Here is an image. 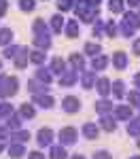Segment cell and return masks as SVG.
Wrapping results in <instances>:
<instances>
[{
  "label": "cell",
  "mask_w": 140,
  "mask_h": 159,
  "mask_svg": "<svg viewBox=\"0 0 140 159\" xmlns=\"http://www.w3.org/2000/svg\"><path fill=\"white\" fill-rule=\"evenodd\" d=\"M17 79L9 76V74H0V96L7 98V96H15L17 93Z\"/></svg>",
  "instance_id": "1"
},
{
  "label": "cell",
  "mask_w": 140,
  "mask_h": 159,
  "mask_svg": "<svg viewBox=\"0 0 140 159\" xmlns=\"http://www.w3.org/2000/svg\"><path fill=\"white\" fill-rule=\"evenodd\" d=\"M138 28H140V17L134 15V13H127L125 19H123V24H121V32H123L125 36H132Z\"/></svg>",
  "instance_id": "2"
},
{
  "label": "cell",
  "mask_w": 140,
  "mask_h": 159,
  "mask_svg": "<svg viewBox=\"0 0 140 159\" xmlns=\"http://www.w3.org/2000/svg\"><path fill=\"white\" fill-rule=\"evenodd\" d=\"M36 142H38V147H51V142H53V129L40 127L36 134Z\"/></svg>",
  "instance_id": "3"
},
{
  "label": "cell",
  "mask_w": 140,
  "mask_h": 159,
  "mask_svg": "<svg viewBox=\"0 0 140 159\" xmlns=\"http://www.w3.org/2000/svg\"><path fill=\"white\" fill-rule=\"evenodd\" d=\"M75 140H76V129L75 127H64V129H60V142H62V147L75 144Z\"/></svg>",
  "instance_id": "4"
},
{
  "label": "cell",
  "mask_w": 140,
  "mask_h": 159,
  "mask_svg": "<svg viewBox=\"0 0 140 159\" xmlns=\"http://www.w3.org/2000/svg\"><path fill=\"white\" fill-rule=\"evenodd\" d=\"M62 106L66 112H76V110L81 108V102H79V98H75V96H66L62 102Z\"/></svg>",
  "instance_id": "5"
},
{
  "label": "cell",
  "mask_w": 140,
  "mask_h": 159,
  "mask_svg": "<svg viewBox=\"0 0 140 159\" xmlns=\"http://www.w3.org/2000/svg\"><path fill=\"white\" fill-rule=\"evenodd\" d=\"M76 79H79V72H76V70H68V72H64L62 76H60V85L62 87H70Z\"/></svg>",
  "instance_id": "6"
},
{
  "label": "cell",
  "mask_w": 140,
  "mask_h": 159,
  "mask_svg": "<svg viewBox=\"0 0 140 159\" xmlns=\"http://www.w3.org/2000/svg\"><path fill=\"white\" fill-rule=\"evenodd\" d=\"M113 66L117 68V70H123L127 66V55L123 53V51H117V53H113Z\"/></svg>",
  "instance_id": "7"
},
{
  "label": "cell",
  "mask_w": 140,
  "mask_h": 159,
  "mask_svg": "<svg viewBox=\"0 0 140 159\" xmlns=\"http://www.w3.org/2000/svg\"><path fill=\"white\" fill-rule=\"evenodd\" d=\"M98 134H100V129H98V125H96V123H85V125H83V136H85L87 140L98 138Z\"/></svg>",
  "instance_id": "8"
},
{
  "label": "cell",
  "mask_w": 140,
  "mask_h": 159,
  "mask_svg": "<svg viewBox=\"0 0 140 159\" xmlns=\"http://www.w3.org/2000/svg\"><path fill=\"white\" fill-rule=\"evenodd\" d=\"M28 60H30V51L25 49V47H21L19 53H17V57H15V66L17 68H24V66H28Z\"/></svg>",
  "instance_id": "9"
},
{
  "label": "cell",
  "mask_w": 140,
  "mask_h": 159,
  "mask_svg": "<svg viewBox=\"0 0 140 159\" xmlns=\"http://www.w3.org/2000/svg\"><path fill=\"white\" fill-rule=\"evenodd\" d=\"M9 155H11L13 159L24 157V155H25V148H24V144H19V142H11V144H9Z\"/></svg>",
  "instance_id": "10"
},
{
  "label": "cell",
  "mask_w": 140,
  "mask_h": 159,
  "mask_svg": "<svg viewBox=\"0 0 140 159\" xmlns=\"http://www.w3.org/2000/svg\"><path fill=\"white\" fill-rule=\"evenodd\" d=\"M64 68H66V61H64L62 57H53V60H51V72H55V74H64V72H66Z\"/></svg>",
  "instance_id": "11"
},
{
  "label": "cell",
  "mask_w": 140,
  "mask_h": 159,
  "mask_svg": "<svg viewBox=\"0 0 140 159\" xmlns=\"http://www.w3.org/2000/svg\"><path fill=\"white\" fill-rule=\"evenodd\" d=\"M34 102H36L38 106H43V108H51V106H53V98H51V96H45V93L34 96Z\"/></svg>",
  "instance_id": "12"
},
{
  "label": "cell",
  "mask_w": 140,
  "mask_h": 159,
  "mask_svg": "<svg viewBox=\"0 0 140 159\" xmlns=\"http://www.w3.org/2000/svg\"><path fill=\"white\" fill-rule=\"evenodd\" d=\"M108 66V57L106 55H96L93 61H91V68L93 70H102V68H106Z\"/></svg>",
  "instance_id": "13"
},
{
  "label": "cell",
  "mask_w": 140,
  "mask_h": 159,
  "mask_svg": "<svg viewBox=\"0 0 140 159\" xmlns=\"http://www.w3.org/2000/svg\"><path fill=\"white\" fill-rule=\"evenodd\" d=\"M115 117H117V119H125V121H129V119H132V108H129V106H117Z\"/></svg>",
  "instance_id": "14"
},
{
  "label": "cell",
  "mask_w": 140,
  "mask_h": 159,
  "mask_svg": "<svg viewBox=\"0 0 140 159\" xmlns=\"http://www.w3.org/2000/svg\"><path fill=\"white\" fill-rule=\"evenodd\" d=\"M34 45H36V47H40V49H49V47H51V38L47 36V34H36Z\"/></svg>",
  "instance_id": "15"
},
{
  "label": "cell",
  "mask_w": 140,
  "mask_h": 159,
  "mask_svg": "<svg viewBox=\"0 0 140 159\" xmlns=\"http://www.w3.org/2000/svg\"><path fill=\"white\" fill-rule=\"evenodd\" d=\"M49 159H66V148L60 147H51L49 148Z\"/></svg>",
  "instance_id": "16"
},
{
  "label": "cell",
  "mask_w": 140,
  "mask_h": 159,
  "mask_svg": "<svg viewBox=\"0 0 140 159\" xmlns=\"http://www.w3.org/2000/svg\"><path fill=\"white\" fill-rule=\"evenodd\" d=\"M11 138H15V142L24 144V142L30 140V132H25V129H17V132H11Z\"/></svg>",
  "instance_id": "17"
},
{
  "label": "cell",
  "mask_w": 140,
  "mask_h": 159,
  "mask_svg": "<svg viewBox=\"0 0 140 159\" xmlns=\"http://www.w3.org/2000/svg\"><path fill=\"white\" fill-rule=\"evenodd\" d=\"M66 34H68V38H76L79 36V21H68L66 24Z\"/></svg>",
  "instance_id": "18"
},
{
  "label": "cell",
  "mask_w": 140,
  "mask_h": 159,
  "mask_svg": "<svg viewBox=\"0 0 140 159\" xmlns=\"http://www.w3.org/2000/svg\"><path fill=\"white\" fill-rule=\"evenodd\" d=\"M111 89H113V87H111V81L102 76L100 81H98V91H100L102 96H108V93H111Z\"/></svg>",
  "instance_id": "19"
},
{
  "label": "cell",
  "mask_w": 140,
  "mask_h": 159,
  "mask_svg": "<svg viewBox=\"0 0 140 159\" xmlns=\"http://www.w3.org/2000/svg\"><path fill=\"white\" fill-rule=\"evenodd\" d=\"M13 40V30L11 28H2L0 30V45H9Z\"/></svg>",
  "instance_id": "20"
},
{
  "label": "cell",
  "mask_w": 140,
  "mask_h": 159,
  "mask_svg": "<svg viewBox=\"0 0 140 159\" xmlns=\"http://www.w3.org/2000/svg\"><path fill=\"white\" fill-rule=\"evenodd\" d=\"M100 125H102V129H106V132H115V127H117V123L111 117H106V115L100 119Z\"/></svg>",
  "instance_id": "21"
},
{
  "label": "cell",
  "mask_w": 140,
  "mask_h": 159,
  "mask_svg": "<svg viewBox=\"0 0 140 159\" xmlns=\"http://www.w3.org/2000/svg\"><path fill=\"white\" fill-rule=\"evenodd\" d=\"M93 79H96V72H85L83 76H81L83 87H85V89H91V87H93Z\"/></svg>",
  "instance_id": "22"
},
{
  "label": "cell",
  "mask_w": 140,
  "mask_h": 159,
  "mask_svg": "<svg viewBox=\"0 0 140 159\" xmlns=\"http://www.w3.org/2000/svg\"><path fill=\"white\" fill-rule=\"evenodd\" d=\"M51 28H53V32H62V28H64V17L62 15H53V17H51Z\"/></svg>",
  "instance_id": "23"
},
{
  "label": "cell",
  "mask_w": 140,
  "mask_h": 159,
  "mask_svg": "<svg viewBox=\"0 0 140 159\" xmlns=\"http://www.w3.org/2000/svg\"><path fill=\"white\" fill-rule=\"evenodd\" d=\"M127 134L140 138V119H138V121H129V123H127Z\"/></svg>",
  "instance_id": "24"
},
{
  "label": "cell",
  "mask_w": 140,
  "mask_h": 159,
  "mask_svg": "<svg viewBox=\"0 0 140 159\" xmlns=\"http://www.w3.org/2000/svg\"><path fill=\"white\" fill-rule=\"evenodd\" d=\"M19 125H21V119H19L17 115H11V117H9V121H7V127L13 129V132H17V129H19Z\"/></svg>",
  "instance_id": "25"
},
{
  "label": "cell",
  "mask_w": 140,
  "mask_h": 159,
  "mask_svg": "<svg viewBox=\"0 0 140 159\" xmlns=\"http://www.w3.org/2000/svg\"><path fill=\"white\" fill-rule=\"evenodd\" d=\"M100 51H102V47L98 43H87L85 45V53L87 55H100Z\"/></svg>",
  "instance_id": "26"
},
{
  "label": "cell",
  "mask_w": 140,
  "mask_h": 159,
  "mask_svg": "<svg viewBox=\"0 0 140 159\" xmlns=\"http://www.w3.org/2000/svg\"><path fill=\"white\" fill-rule=\"evenodd\" d=\"M19 112H21V117H24V119H32V117H34V112H36V110H34V106H32V104H24V106H21V110H19Z\"/></svg>",
  "instance_id": "27"
},
{
  "label": "cell",
  "mask_w": 140,
  "mask_h": 159,
  "mask_svg": "<svg viewBox=\"0 0 140 159\" xmlns=\"http://www.w3.org/2000/svg\"><path fill=\"white\" fill-rule=\"evenodd\" d=\"M70 64L75 66V70H81V68H83V64H85V60H83V55L72 53V55H70Z\"/></svg>",
  "instance_id": "28"
},
{
  "label": "cell",
  "mask_w": 140,
  "mask_h": 159,
  "mask_svg": "<svg viewBox=\"0 0 140 159\" xmlns=\"http://www.w3.org/2000/svg\"><path fill=\"white\" fill-rule=\"evenodd\" d=\"M108 9L113 13H121L123 11V0H108Z\"/></svg>",
  "instance_id": "29"
},
{
  "label": "cell",
  "mask_w": 140,
  "mask_h": 159,
  "mask_svg": "<svg viewBox=\"0 0 140 159\" xmlns=\"http://www.w3.org/2000/svg\"><path fill=\"white\" fill-rule=\"evenodd\" d=\"M34 32H36V34H47V24H45V19H36V21H34Z\"/></svg>",
  "instance_id": "30"
},
{
  "label": "cell",
  "mask_w": 140,
  "mask_h": 159,
  "mask_svg": "<svg viewBox=\"0 0 140 159\" xmlns=\"http://www.w3.org/2000/svg\"><path fill=\"white\" fill-rule=\"evenodd\" d=\"M36 76L45 83V85H49V83H51V72H49V70H45V68H40V70L36 72Z\"/></svg>",
  "instance_id": "31"
},
{
  "label": "cell",
  "mask_w": 140,
  "mask_h": 159,
  "mask_svg": "<svg viewBox=\"0 0 140 159\" xmlns=\"http://www.w3.org/2000/svg\"><path fill=\"white\" fill-rule=\"evenodd\" d=\"M30 61L43 64V61H45V53H43V51H32V53H30Z\"/></svg>",
  "instance_id": "32"
},
{
  "label": "cell",
  "mask_w": 140,
  "mask_h": 159,
  "mask_svg": "<svg viewBox=\"0 0 140 159\" xmlns=\"http://www.w3.org/2000/svg\"><path fill=\"white\" fill-rule=\"evenodd\" d=\"M111 108H113V104H111L108 100H100V102L96 104V110H98V112H106V110H111Z\"/></svg>",
  "instance_id": "33"
},
{
  "label": "cell",
  "mask_w": 140,
  "mask_h": 159,
  "mask_svg": "<svg viewBox=\"0 0 140 159\" xmlns=\"http://www.w3.org/2000/svg\"><path fill=\"white\" fill-rule=\"evenodd\" d=\"M113 91H115L117 98H123V93H125V91H123V81H115L113 83Z\"/></svg>",
  "instance_id": "34"
},
{
  "label": "cell",
  "mask_w": 140,
  "mask_h": 159,
  "mask_svg": "<svg viewBox=\"0 0 140 159\" xmlns=\"http://www.w3.org/2000/svg\"><path fill=\"white\" fill-rule=\"evenodd\" d=\"M127 100H129V104L140 106V91H129V93H127Z\"/></svg>",
  "instance_id": "35"
},
{
  "label": "cell",
  "mask_w": 140,
  "mask_h": 159,
  "mask_svg": "<svg viewBox=\"0 0 140 159\" xmlns=\"http://www.w3.org/2000/svg\"><path fill=\"white\" fill-rule=\"evenodd\" d=\"M11 115H13L11 104H0V117H11Z\"/></svg>",
  "instance_id": "36"
},
{
  "label": "cell",
  "mask_w": 140,
  "mask_h": 159,
  "mask_svg": "<svg viewBox=\"0 0 140 159\" xmlns=\"http://www.w3.org/2000/svg\"><path fill=\"white\" fill-rule=\"evenodd\" d=\"M19 49H21V47H7V49H4V57H9V60H11V57H17Z\"/></svg>",
  "instance_id": "37"
},
{
  "label": "cell",
  "mask_w": 140,
  "mask_h": 159,
  "mask_svg": "<svg viewBox=\"0 0 140 159\" xmlns=\"http://www.w3.org/2000/svg\"><path fill=\"white\" fill-rule=\"evenodd\" d=\"M19 9L21 11H32L34 9V0H21L19 2Z\"/></svg>",
  "instance_id": "38"
},
{
  "label": "cell",
  "mask_w": 140,
  "mask_h": 159,
  "mask_svg": "<svg viewBox=\"0 0 140 159\" xmlns=\"http://www.w3.org/2000/svg\"><path fill=\"white\" fill-rule=\"evenodd\" d=\"M106 36H117V25L113 24V21H108V24H106Z\"/></svg>",
  "instance_id": "39"
},
{
  "label": "cell",
  "mask_w": 140,
  "mask_h": 159,
  "mask_svg": "<svg viewBox=\"0 0 140 159\" xmlns=\"http://www.w3.org/2000/svg\"><path fill=\"white\" fill-rule=\"evenodd\" d=\"M93 159H113V155L108 151H96L93 153Z\"/></svg>",
  "instance_id": "40"
},
{
  "label": "cell",
  "mask_w": 140,
  "mask_h": 159,
  "mask_svg": "<svg viewBox=\"0 0 140 159\" xmlns=\"http://www.w3.org/2000/svg\"><path fill=\"white\" fill-rule=\"evenodd\" d=\"M70 7H72V0H60V2H57V9H60V11H68Z\"/></svg>",
  "instance_id": "41"
},
{
  "label": "cell",
  "mask_w": 140,
  "mask_h": 159,
  "mask_svg": "<svg viewBox=\"0 0 140 159\" xmlns=\"http://www.w3.org/2000/svg\"><path fill=\"white\" fill-rule=\"evenodd\" d=\"M28 159H47L40 151H32V153H28Z\"/></svg>",
  "instance_id": "42"
},
{
  "label": "cell",
  "mask_w": 140,
  "mask_h": 159,
  "mask_svg": "<svg viewBox=\"0 0 140 159\" xmlns=\"http://www.w3.org/2000/svg\"><path fill=\"white\" fill-rule=\"evenodd\" d=\"M100 30H102V21H98L93 25V36H100Z\"/></svg>",
  "instance_id": "43"
},
{
  "label": "cell",
  "mask_w": 140,
  "mask_h": 159,
  "mask_svg": "<svg viewBox=\"0 0 140 159\" xmlns=\"http://www.w3.org/2000/svg\"><path fill=\"white\" fill-rule=\"evenodd\" d=\"M4 11H7V0H0V17L4 15Z\"/></svg>",
  "instance_id": "44"
},
{
  "label": "cell",
  "mask_w": 140,
  "mask_h": 159,
  "mask_svg": "<svg viewBox=\"0 0 140 159\" xmlns=\"http://www.w3.org/2000/svg\"><path fill=\"white\" fill-rule=\"evenodd\" d=\"M134 53L140 55V38H138V40H134Z\"/></svg>",
  "instance_id": "45"
},
{
  "label": "cell",
  "mask_w": 140,
  "mask_h": 159,
  "mask_svg": "<svg viewBox=\"0 0 140 159\" xmlns=\"http://www.w3.org/2000/svg\"><path fill=\"white\" fill-rule=\"evenodd\" d=\"M127 2H129V7H138L140 4V0H127Z\"/></svg>",
  "instance_id": "46"
},
{
  "label": "cell",
  "mask_w": 140,
  "mask_h": 159,
  "mask_svg": "<svg viewBox=\"0 0 140 159\" xmlns=\"http://www.w3.org/2000/svg\"><path fill=\"white\" fill-rule=\"evenodd\" d=\"M134 83H136V87H140V74H136V76H134Z\"/></svg>",
  "instance_id": "47"
},
{
  "label": "cell",
  "mask_w": 140,
  "mask_h": 159,
  "mask_svg": "<svg viewBox=\"0 0 140 159\" xmlns=\"http://www.w3.org/2000/svg\"><path fill=\"white\" fill-rule=\"evenodd\" d=\"M70 159H85V157H83V155H72Z\"/></svg>",
  "instance_id": "48"
},
{
  "label": "cell",
  "mask_w": 140,
  "mask_h": 159,
  "mask_svg": "<svg viewBox=\"0 0 140 159\" xmlns=\"http://www.w3.org/2000/svg\"><path fill=\"white\" fill-rule=\"evenodd\" d=\"M129 159H140V155H136V157H129Z\"/></svg>",
  "instance_id": "49"
},
{
  "label": "cell",
  "mask_w": 140,
  "mask_h": 159,
  "mask_svg": "<svg viewBox=\"0 0 140 159\" xmlns=\"http://www.w3.org/2000/svg\"><path fill=\"white\" fill-rule=\"evenodd\" d=\"M2 148H4V147H2V142H0V153H2Z\"/></svg>",
  "instance_id": "50"
},
{
  "label": "cell",
  "mask_w": 140,
  "mask_h": 159,
  "mask_svg": "<svg viewBox=\"0 0 140 159\" xmlns=\"http://www.w3.org/2000/svg\"><path fill=\"white\" fill-rule=\"evenodd\" d=\"M138 148H140V140H138Z\"/></svg>",
  "instance_id": "51"
}]
</instances>
